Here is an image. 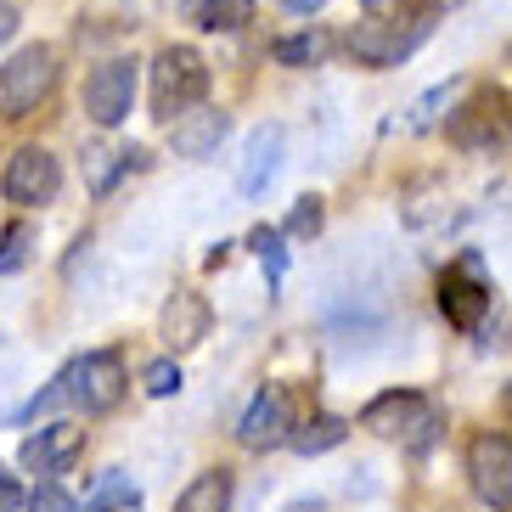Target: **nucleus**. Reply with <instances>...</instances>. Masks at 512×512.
<instances>
[{
	"mask_svg": "<svg viewBox=\"0 0 512 512\" xmlns=\"http://www.w3.org/2000/svg\"><path fill=\"white\" fill-rule=\"evenodd\" d=\"M434 29V6H422V12H394V17H366L349 29V57L361 62V68H400L411 51L428 40Z\"/></svg>",
	"mask_w": 512,
	"mask_h": 512,
	"instance_id": "obj_1",
	"label": "nucleus"
},
{
	"mask_svg": "<svg viewBox=\"0 0 512 512\" xmlns=\"http://www.w3.org/2000/svg\"><path fill=\"white\" fill-rule=\"evenodd\" d=\"M203 96H209V62L192 46H164L152 57V107H158V119H175Z\"/></svg>",
	"mask_w": 512,
	"mask_h": 512,
	"instance_id": "obj_2",
	"label": "nucleus"
},
{
	"mask_svg": "<svg viewBox=\"0 0 512 512\" xmlns=\"http://www.w3.org/2000/svg\"><path fill=\"white\" fill-rule=\"evenodd\" d=\"M51 91H57V51L51 46H23L12 62H0V119H29Z\"/></svg>",
	"mask_w": 512,
	"mask_h": 512,
	"instance_id": "obj_3",
	"label": "nucleus"
},
{
	"mask_svg": "<svg viewBox=\"0 0 512 512\" xmlns=\"http://www.w3.org/2000/svg\"><path fill=\"white\" fill-rule=\"evenodd\" d=\"M68 372V394H74V406L85 417H102L124 400V361L113 349H96V355H79L74 366H62Z\"/></svg>",
	"mask_w": 512,
	"mask_h": 512,
	"instance_id": "obj_4",
	"label": "nucleus"
},
{
	"mask_svg": "<svg viewBox=\"0 0 512 512\" xmlns=\"http://www.w3.org/2000/svg\"><path fill=\"white\" fill-rule=\"evenodd\" d=\"M0 192L6 203H23V209H40L62 192V164L46 147H17L6 158V175H0Z\"/></svg>",
	"mask_w": 512,
	"mask_h": 512,
	"instance_id": "obj_5",
	"label": "nucleus"
},
{
	"mask_svg": "<svg viewBox=\"0 0 512 512\" xmlns=\"http://www.w3.org/2000/svg\"><path fill=\"white\" fill-rule=\"evenodd\" d=\"M467 479L479 490L484 507H512V439L507 434H473L467 445Z\"/></svg>",
	"mask_w": 512,
	"mask_h": 512,
	"instance_id": "obj_6",
	"label": "nucleus"
},
{
	"mask_svg": "<svg viewBox=\"0 0 512 512\" xmlns=\"http://www.w3.org/2000/svg\"><path fill=\"white\" fill-rule=\"evenodd\" d=\"M361 428H372L377 439H428L434 406H428L417 389H389L361 411Z\"/></svg>",
	"mask_w": 512,
	"mask_h": 512,
	"instance_id": "obj_7",
	"label": "nucleus"
},
{
	"mask_svg": "<svg viewBox=\"0 0 512 512\" xmlns=\"http://www.w3.org/2000/svg\"><path fill=\"white\" fill-rule=\"evenodd\" d=\"M130 102H136V62L130 57H113L102 62L91 79H85V113H91L102 130L130 119Z\"/></svg>",
	"mask_w": 512,
	"mask_h": 512,
	"instance_id": "obj_8",
	"label": "nucleus"
},
{
	"mask_svg": "<svg viewBox=\"0 0 512 512\" xmlns=\"http://www.w3.org/2000/svg\"><path fill=\"white\" fill-rule=\"evenodd\" d=\"M293 400H287V389H259L254 394V406L242 411V422H237V439L248 445V451H276V445H287L293 439Z\"/></svg>",
	"mask_w": 512,
	"mask_h": 512,
	"instance_id": "obj_9",
	"label": "nucleus"
},
{
	"mask_svg": "<svg viewBox=\"0 0 512 512\" xmlns=\"http://www.w3.org/2000/svg\"><path fill=\"white\" fill-rule=\"evenodd\" d=\"M439 316L451 321L456 332H473L484 316H490V287L467 271V265L445 271V276H439Z\"/></svg>",
	"mask_w": 512,
	"mask_h": 512,
	"instance_id": "obj_10",
	"label": "nucleus"
},
{
	"mask_svg": "<svg viewBox=\"0 0 512 512\" xmlns=\"http://www.w3.org/2000/svg\"><path fill=\"white\" fill-rule=\"evenodd\" d=\"M209 299L203 293H192V287H181L175 299L164 304V321H158V338H164L175 355H186V349H197L203 338H209Z\"/></svg>",
	"mask_w": 512,
	"mask_h": 512,
	"instance_id": "obj_11",
	"label": "nucleus"
},
{
	"mask_svg": "<svg viewBox=\"0 0 512 512\" xmlns=\"http://www.w3.org/2000/svg\"><path fill=\"white\" fill-rule=\"evenodd\" d=\"M220 136H226V113L220 107H186V113H175L169 119V147H175V158H209L214 147H220Z\"/></svg>",
	"mask_w": 512,
	"mask_h": 512,
	"instance_id": "obj_12",
	"label": "nucleus"
},
{
	"mask_svg": "<svg viewBox=\"0 0 512 512\" xmlns=\"http://www.w3.org/2000/svg\"><path fill=\"white\" fill-rule=\"evenodd\" d=\"M79 445H85V428H68V422H51V428H40V434L23 439V467H34V473H68V462L79 456Z\"/></svg>",
	"mask_w": 512,
	"mask_h": 512,
	"instance_id": "obj_13",
	"label": "nucleus"
},
{
	"mask_svg": "<svg viewBox=\"0 0 512 512\" xmlns=\"http://www.w3.org/2000/svg\"><path fill=\"white\" fill-rule=\"evenodd\" d=\"M512 130V113H507V96L484 91L473 107H462L451 119V136L462 141V147H490V141H501Z\"/></svg>",
	"mask_w": 512,
	"mask_h": 512,
	"instance_id": "obj_14",
	"label": "nucleus"
},
{
	"mask_svg": "<svg viewBox=\"0 0 512 512\" xmlns=\"http://www.w3.org/2000/svg\"><path fill=\"white\" fill-rule=\"evenodd\" d=\"M282 124H259L254 136H248V152H242V192L259 197L265 186L276 181V164H282Z\"/></svg>",
	"mask_w": 512,
	"mask_h": 512,
	"instance_id": "obj_15",
	"label": "nucleus"
},
{
	"mask_svg": "<svg viewBox=\"0 0 512 512\" xmlns=\"http://www.w3.org/2000/svg\"><path fill=\"white\" fill-rule=\"evenodd\" d=\"M181 12L192 17L197 29L231 34V29H242V23H254V0H181Z\"/></svg>",
	"mask_w": 512,
	"mask_h": 512,
	"instance_id": "obj_16",
	"label": "nucleus"
},
{
	"mask_svg": "<svg viewBox=\"0 0 512 512\" xmlns=\"http://www.w3.org/2000/svg\"><path fill=\"white\" fill-rule=\"evenodd\" d=\"M226 507H231V473L226 467L197 473V479L181 490V501H175V512H226Z\"/></svg>",
	"mask_w": 512,
	"mask_h": 512,
	"instance_id": "obj_17",
	"label": "nucleus"
},
{
	"mask_svg": "<svg viewBox=\"0 0 512 512\" xmlns=\"http://www.w3.org/2000/svg\"><path fill=\"white\" fill-rule=\"evenodd\" d=\"M85 169H91V192L107 197L119 175L141 169V152H136V147H130V152H119V147H91V152H85Z\"/></svg>",
	"mask_w": 512,
	"mask_h": 512,
	"instance_id": "obj_18",
	"label": "nucleus"
},
{
	"mask_svg": "<svg viewBox=\"0 0 512 512\" xmlns=\"http://www.w3.org/2000/svg\"><path fill=\"white\" fill-rule=\"evenodd\" d=\"M344 434H349V422H344V417H327V411H321V417L299 422L287 445H293L299 456H321V451H332V445H344Z\"/></svg>",
	"mask_w": 512,
	"mask_h": 512,
	"instance_id": "obj_19",
	"label": "nucleus"
},
{
	"mask_svg": "<svg viewBox=\"0 0 512 512\" xmlns=\"http://www.w3.org/2000/svg\"><path fill=\"white\" fill-rule=\"evenodd\" d=\"M327 51H332V40L321 29L276 40V62H282V68H316V62H327Z\"/></svg>",
	"mask_w": 512,
	"mask_h": 512,
	"instance_id": "obj_20",
	"label": "nucleus"
},
{
	"mask_svg": "<svg viewBox=\"0 0 512 512\" xmlns=\"http://www.w3.org/2000/svg\"><path fill=\"white\" fill-rule=\"evenodd\" d=\"M141 501V490L130 479H124V473H107L102 484H96V496L85 501V512H113V507H136Z\"/></svg>",
	"mask_w": 512,
	"mask_h": 512,
	"instance_id": "obj_21",
	"label": "nucleus"
},
{
	"mask_svg": "<svg viewBox=\"0 0 512 512\" xmlns=\"http://www.w3.org/2000/svg\"><path fill=\"white\" fill-rule=\"evenodd\" d=\"M29 248H34V226H6L0 231V276H12V271H23L29 265Z\"/></svg>",
	"mask_w": 512,
	"mask_h": 512,
	"instance_id": "obj_22",
	"label": "nucleus"
},
{
	"mask_svg": "<svg viewBox=\"0 0 512 512\" xmlns=\"http://www.w3.org/2000/svg\"><path fill=\"white\" fill-rule=\"evenodd\" d=\"M321 226H327L321 197H299V209L287 214V237H321Z\"/></svg>",
	"mask_w": 512,
	"mask_h": 512,
	"instance_id": "obj_23",
	"label": "nucleus"
},
{
	"mask_svg": "<svg viewBox=\"0 0 512 512\" xmlns=\"http://www.w3.org/2000/svg\"><path fill=\"white\" fill-rule=\"evenodd\" d=\"M248 242H254V254L265 259V271H271V282H282V271H287V254H282V231H276V226H259V231H254V237H248Z\"/></svg>",
	"mask_w": 512,
	"mask_h": 512,
	"instance_id": "obj_24",
	"label": "nucleus"
},
{
	"mask_svg": "<svg viewBox=\"0 0 512 512\" xmlns=\"http://www.w3.org/2000/svg\"><path fill=\"white\" fill-rule=\"evenodd\" d=\"M141 389H147L152 400H169V394L181 389V366L175 361H152L147 372H141Z\"/></svg>",
	"mask_w": 512,
	"mask_h": 512,
	"instance_id": "obj_25",
	"label": "nucleus"
},
{
	"mask_svg": "<svg viewBox=\"0 0 512 512\" xmlns=\"http://www.w3.org/2000/svg\"><path fill=\"white\" fill-rule=\"evenodd\" d=\"M29 512H79V507H74V496H68L62 484H40V490L29 496Z\"/></svg>",
	"mask_w": 512,
	"mask_h": 512,
	"instance_id": "obj_26",
	"label": "nucleus"
},
{
	"mask_svg": "<svg viewBox=\"0 0 512 512\" xmlns=\"http://www.w3.org/2000/svg\"><path fill=\"white\" fill-rule=\"evenodd\" d=\"M12 34H17V6L0 0V46H12Z\"/></svg>",
	"mask_w": 512,
	"mask_h": 512,
	"instance_id": "obj_27",
	"label": "nucleus"
},
{
	"mask_svg": "<svg viewBox=\"0 0 512 512\" xmlns=\"http://www.w3.org/2000/svg\"><path fill=\"white\" fill-rule=\"evenodd\" d=\"M17 501H23L17 496V479L12 473H0V512H17Z\"/></svg>",
	"mask_w": 512,
	"mask_h": 512,
	"instance_id": "obj_28",
	"label": "nucleus"
},
{
	"mask_svg": "<svg viewBox=\"0 0 512 512\" xmlns=\"http://www.w3.org/2000/svg\"><path fill=\"white\" fill-rule=\"evenodd\" d=\"M287 12H299V17H310V12H321V6H327V0H282Z\"/></svg>",
	"mask_w": 512,
	"mask_h": 512,
	"instance_id": "obj_29",
	"label": "nucleus"
},
{
	"mask_svg": "<svg viewBox=\"0 0 512 512\" xmlns=\"http://www.w3.org/2000/svg\"><path fill=\"white\" fill-rule=\"evenodd\" d=\"M282 512H327L321 501H293V507H282Z\"/></svg>",
	"mask_w": 512,
	"mask_h": 512,
	"instance_id": "obj_30",
	"label": "nucleus"
},
{
	"mask_svg": "<svg viewBox=\"0 0 512 512\" xmlns=\"http://www.w3.org/2000/svg\"><path fill=\"white\" fill-rule=\"evenodd\" d=\"M428 6H434V12H439V6H462V0H428Z\"/></svg>",
	"mask_w": 512,
	"mask_h": 512,
	"instance_id": "obj_31",
	"label": "nucleus"
},
{
	"mask_svg": "<svg viewBox=\"0 0 512 512\" xmlns=\"http://www.w3.org/2000/svg\"><path fill=\"white\" fill-rule=\"evenodd\" d=\"M507 113H512V96H507Z\"/></svg>",
	"mask_w": 512,
	"mask_h": 512,
	"instance_id": "obj_32",
	"label": "nucleus"
}]
</instances>
